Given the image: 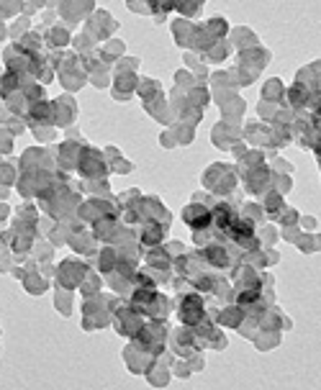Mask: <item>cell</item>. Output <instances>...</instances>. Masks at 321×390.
<instances>
[{
  "label": "cell",
  "instance_id": "obj_1",
  "mask_svg": "<svg viewBox=\"0 0 321 390\" xmlns=\"http://www.w3.org/2000/svg\"><path fill=\"white\" fill-rule=\"evenodd\" d=\"M182 318H185V324H196V321L201 318V306L190 308V303L185 301V303H182Z\"/></svg>",
  "mask_w": 321,
  "mask_h": 390
}]
</instances>
